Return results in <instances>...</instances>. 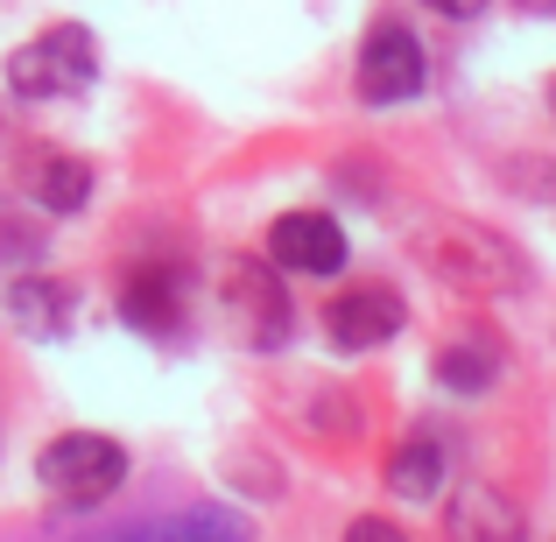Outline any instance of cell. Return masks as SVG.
Returning a JSON list of instances; mask_svg holds the SVG:
<instances>
[{"label":"cell","instance_id":"3","mask_svg":"<svg viewBox=\"0 0 556 542\" xmlns=\"http://www.w3.org/2000/svg\"><path fill=\"white\" fill-rule=\"evenodd\" d=\"M36 479L56 493V501L92 507V501H106V493L127 479V451L113 444V437H99V430H64L36 458Z\"/></svg>","mask_w":556,"mask_h":542},{"label":"cell","instance_id":"2","mask_svg":"<svg viewBox=\"0 0 556 542\" xmlns=\"http://www.w3.org/2000/svg\"><path fill=\"white\" fill-rule=\"evenodd\" d=\"M422 254H430L458 289H521L529 282V261H521L501 232L472 226V218H444V226L422 240Z\"/></svg>","mask_w":556,"mask_h":542},{"label":"cell","instance_id":"10","mask_svg":"<svg viewBox=\"0 0 556 542\" xmlns=\"http://www.w3.org/2000/svg\"><path fill=\"white\" fill-rule=\"evenodd\" d=\"M444 479H451V451H444V437H430V430H416L388 458V487L402 493V501H437Z\"/></svg>","mask_w":556,"mask_h":542},{"label":"cell","instance_id":"7","mask_svg":"<svg viewBox=\"0 0 556 542\" xmlns=\"http://www.w3.org/2000/svg\"><path fill=\"white\" fill-rule=\"evenodd\" d=\"M402 325H408V311H402V297H394V289H345V297H331V311H325V331H331V345H339V353L388 345Z\"/></svg>","mask_w":556,"mask_h":542},{"label":"cell","instance_id":"9","mask_svg":"<svg viewBox=\"0 0 556 542\" xmlns=\"http://www.w3.org/2000/svg\"><path fill=\"white\" fill-rule=\"evenodd\" d=\"M451 542H521V507L493 487H465L451 501Z\"/></svg>","mask_w":556,"mask_h":542},{"label":"cell","instance_id":"16","mask_svg":"<svg viewBox=\"0 0 556 542\" xmlns=\"http://www.w3.org/2000/svg\"><path fill=\"white\" fill-rule=\"evenodd\" d=\"M430 8H437V14H451V22H472L486 0H430Z\"/></svg>","mask_w":556,"mask_h":542},{"label":"cell","instance_id":"6","mask_svg":"<svg viewBox=\"0 0 556 542\" xmlns=\"http://www.w3.org/2000/svg\"><path fill=\"white\" fill-rule=\"evenodd\" d=\"M268 261L289 275H339L345 268V232L331 212H289L268 232Z\"/></svg>","mask_w":556,"mask_h":542},{"label":"cell","instance_id":"8","mask_svg":"<svg viewBox=\"0 0 556 542\" xmlns=\"http://www.w3.org/2000/svg\"><path fill=\"white\" fill-rule=\"evenodd\" d=\"M121 311L135 331H155V339H169V331L184 325V282L169 268H135L121 289Z\"/></svg>","mask_w":556,"mask_h":542},{"label":"cell","instance_id":"5","mask_svg":"<svg viewBox=\"0 0 556 542\" xmlns=\"http://www.w3.org/2000/svg\"><path fill=\"white\" fill-rule=\"evenodd\" d=\"M226 317L247 345H282L289 339V297H282V275H268L261 261H232L226 268Z\"/></svg>","mask_w":556,"mask_h":542},{"label":"cell","instance_id":"11","mask_svg":"<svg viewBox=\"0 0 556 542\" xmlns=\"http://www.w3.org/2000/svg\"><path fill=\"white\" fill-rule=\"evenodd\" d=\"M71 311H78V297H71L64 282H50V275H22V282L8 289V317L22 331H36V339L71 331Z\"/></svg>","mask_w":556,"mask_h":542},{"label":"cell","instance_id":"1","mask_svg":"<svg viewBox=\"0 0 556 542\" xmlns=\"http://www.w3.org/2000/svg\"><path fill=\"white\" fill-rule=\"evenodd\" d=\"M92 71H99L92 28L56 22V28H42L28 50H14L8 85H14L22 99H71V92H85V85H92Z\"/></svg>","mask_w":556,"mask_h":542},{"label":"cell","instance_id":"15","mask_svg":"<svg viewBox=\"0 0 556 542\" xmlns=\"http://www.w3.org/2000/svg\"><path fill=\"white\" fill-rule=\"evenodd\" d=\"M345 542H408V535L394 529V521H380V515H359L353 529H345Z\"/></svg>","mask_w":556,"mask_h":542},{"label":"cell","instance_id":"4","mask_svg":"<svg viewBox=\"0 0 556 542\" xmlns=\"http://www.w3.org/2000/svg\"><path fill=\"white\" fill-rule=\"evenodd\" d=\"M422 42L408 36L402 22H374L367 50H359V99L367 106H402V99L422 92Z\"/></svg>","mask_w":556,"mask_h":542},{"label":"cell","instance_id":"12","mask_svg":"<svg viewBox=\"0 0 556 542\" xmlns=\"http://www.w3.org/2000/svg\"><path fill=\"white\" fill-rule=\"evenodd\" d=\"M493 345H472V339H458V345H444L437 353V380L444 388H458V394H479V388H493Z\"/></svg>","mask_w":556,"mask_h":542},{"label":"cell","instance_id":"17","mask_svg":"<svg viewBox=\"0 0 556 542\" xmlns=\"http://www.w3.org/2000/svg\"><path fill=\"white\" fill-rule=\"evenodd\" d=\"M529 8H549V14H556V0H529Z\"/></svg>","mask_w":556,"mask_h":542},{"label":"cell","instance_id":"14","mask_svg":"<svg viewBox=\"0 0 556 542\" xmlns=\"http://www.w3.org/2000/svg\"><path fill=\"white\" fill-rule=\"evenodd\" d=\"M163 542H247L232 521H218V515H184V521H169Z\"/></svg>","mask_w":556,"mask_h":542},{"label":"cell","instance_id":"13","mask_svg":"<svg viewBox=\"0 0 556 542\" xmlns=\"http://www.w3.org/2000/svg\"><path fill=\"white\" fill-rule=\"evenodd\" d=\"M36 190H42V204H50V212H78V204L92 198V169H85L78 155H42Z\"/></svg>","mask_w":556,"mask_h":542}]
</instances>
